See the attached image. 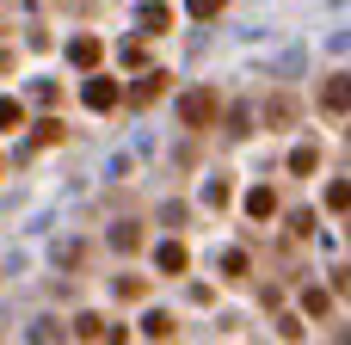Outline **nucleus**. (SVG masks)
<instances>
[{
  "mask_svg": "<svg viewBox=\"0 0 351 345\" xmlns=\"http://www.w3.org/2000/svg\"><path fill=\"white\" fill-rule=\"evenodd\" d=\"M179 117H185L191 130H204V123L216 117V93H185V105H179Z\"/></svg>",
  "mask_w": 351,
  "mask_h": 345,
  "instance_id": "f257e3e1",
  "label": "nucleus"
},
{
  "mask_svg": "<svg viewBox=\"0 0 351 345\" xmlns=\"http://www.w3.org/2000/svg\"><path fill=\"white\" fill-rule=\"evenodd\" d=\"M321 105H327V111H351V74H333V80L321 86Z\"/></svg>",
  "mask_w": 351,
  "mask_h": 345,
  "instance_id": "f03ea898",
  "label": "nucleus"
},
{
  "mask_svg": "<svg viewBox=\"0 0 351 345\" xmlns=\"http://www.w3.org/2000/svg\"><path fill=\"white\" fill-rule=\"evenodd\" d=\"M86 105H93V111H111V105H117V80L93 74V80H86Z\"/></svg>",
  "mask_w": 351,
  "mask_h": 345,
  "instance_id": "7ed1b4c3",
  "label": "nucleus"
},
{
  "mask_svg": "<svg viewBox=\"0 0 351 345\" xmlns=\"http://www.w3.org/2000/svg\"><path fill=\"white\" fill-rule=\"evenodd\" d=\"M154 259H160V272H185V247H179V241H167Z\"/></svg>",
  "mask_w": 351,
  "mask_h": 345,
  "instance_id": "20e7f679",
  "label": "nucleus"
},
{
  "mask_svg": "<svg viewBox=\"0 0 351 345\" xmlns=\"http://www.w3.org/2000/svg\"><path fill=\"white\" fill-rule=\"evenodd\" d=\"M142 333H148V340H167V333H173V315H160V309H154V315L142 321Z\"/></svg>",
  "mask_w": 351,
  "mask_h": 345,
  "instance_id": "39448f33",
  "label": "nucleus"
},
{
  "mask_svg": "<svg viewBox=\"0 0 351 345\" xmlns=\"http://www.w3.org/2000/svg\"><path fill=\"white\" fill-rule=\"evenodd\" d=\"M247 210H253V216H271V210H278V198H271V191H265V185H259V191H253V198H247Z\"/></svg>",
  "mask_w": 351,
  "mask_h": 345,
  "instance_id": "423d86ee",
  "label": "nucleus"
},
{
  "mask_svg": "<svg viewBox=\"0 0 351 345\" xmlns=\"http://www.w3.org/2000/svg\"><path fill=\"white\" fill-rule=\"evenodd\" d=\"M68 56H74V62H80V68H86V62H99V43H93V37H80V43H74V49H68Z\"/></svg>",
  "mask_w": 351,
  "mask_h": 345,
  "instance_id": "0eeeda50",
  "label": "nucleus"
},
{
  "mask_svg": "<svg viewBox=\"0 0 351 345\" xmlns=\"http://www.w3.org/2000/svg\"><path fill=\"white\" fill-rule=\"evenodd\" d=\"M142 31H167V6H148L142 12Z\"/></svg>",
  "mask_w": 351,
  "mask_h": 345,
  "instance_id": "6e6552de",
  "label": "nucleus"
},
{
  "mask_svg": "<svg viewBox=\"0 0 351 345\" xmlns=\"http://www.w3.org/2000/svg\"><path fill=\"white\" fill-rule=\"evenodd\" d=\"M315 160H321L315 148H296V154H290V167H296V173H315Z\"/></svg>",
  "mask_w": 351,
  "mask_h": 345,
  "instance_id": "1a4fd4ad",
  "label": "nucleus"
},
{
  "mask_svg": "<svg viewBox=\"0 0 351 345\" xmlns=\"http://www.w3.org/2000/svg\"><path fill=\"white\" fill-rule=\"evenodd\" d=\"M74 327H80V340H99V333H105V321H99V315H80Z\"/></svg>",
  "mask_w": 351,
  "mask_h": 345,
  "instance_id": "9d476101",
  "label": "nucleus"
},
{
  "mask_svg": "<svg viewBox=\"0 0 351 345\" xmlns=\"http://www.w3.org/2000/svg\"><path fill=\"white\" fill-rule=\"evenodd\" d=\"M19 117H25V111H19L12 99H0V130H19Z\"/></svg>",
  "mask_w": 351,
  "mask_h": 345,
  "instance_id": "9b49d317",
  "label": "nucleus"
},
{
  "mask_svg": "<svg viewBox=\"0 0 351 345\" xmlns=\"http://www.w3.org/2000/svg\"><path fill=\"white\" fill-rule=\"evenodd\" d=\"M191 12H197V19H210V12H222V0H191Z\"/></svg>",
  "mask_w": 351,
  "mask_h": 345,
  "instance_id": "f8f14e48",
  "label": "nucleus"
}]
</instances>
